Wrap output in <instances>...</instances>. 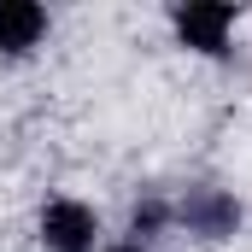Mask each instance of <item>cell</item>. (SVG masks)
Wrapping results in <instances>:
<instances>
[{"instance_id": "obj_1", "label": "cell", "mask_w": 252, "mask_h": 252, "mask_svg": "<svg viewBox=\"0 0 252 252\" xmlns=\"http://www.w3.org/2000/svg\"><path fill=\"white\" fill-rule=\"evenodd\" d=\"M176 217L188 223V235H199V241H229L241 229V205H235V193H223V188H188V199L176 205Z\"/></svg>"}, {"instance_id": "obj_2", "label": "cell", "mask_w": 252, "mask_h": 252, "mask_svg": "<svg viewBox=\"0 0 252 252\" xmlns=\"http://www.w3.org/2000/svg\"><path fill=\"white\" fill-rule=\"evenodd\" d=\"M94 235H100V223L82 199H53L41 211V241L53 252H94Z\"/></svg>"}, {"instance_id": "obj_3", "label": "cell", "mask_w": 252, "mask_h": 252, "mask_svg": "<svg viewBox=\"0 0 252 252\" xmlns=\"http://www.w3.org/2000/svg\"><path fill=\"white\" fill-rule=\"evenodd\" d=\"M229 30H235V6H176V35L199 53H229L223 47Z\"/></svg>"}, {"instance_id": "obj_4", "label": "cell", "mask_w": 252, "mask_h": 252, "mask_svg": "<svg viewBox=\"0 0 252 252\" xmlns=\"http://www.w3.org/2000/svg\"><path fill=\"white\" fill-rule=\"evenodd\" d=\"M47 30V12L35 0H0V53H30Z\"/></svg>"}, {"instance_id": "obj_5", "label": "cell", "mask_w": 252, "mask_h": 252, "mask_svg": "<svg viewBox=\"0 0 252 252\" xmlns=\"http://www.w3.org/2000/svg\"><path fill=\"white\" fill-rule=\"evenodd\" d=\"M170 217H176V211H170L164 199H141V205H135V235H153V229H164Z\"/></svg>"}, {"instance_id": "obj_6", "label": "cell", "mask_w": 252, "mask_h": 252, "mask_svg": "<svg viewBox=\"0 0 252 252\" xmlns=\"http://www.w3.org/2000/svg\"><path fill=\"white\" fill-rule=\"evenodd\" d=\"M106 252H141V247H106Z\"/></svg>"}]
</instances>
